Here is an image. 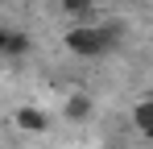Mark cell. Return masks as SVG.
<instances>
[{
    "label": "cell",
    "mask_w": 153,
    "mask_h": 149,
    "mask_svg": "<svg viewBox=\"0 0 153 149\" xmlns=\"http://www.w3.org/2000/svg\"><path fill=\"white\" fill-rule=\"evenodd\" d=\"M124 33V29H120ZM112 25H75L71 33H66V50L79 54V58H100L108 50L116 46V37H120Z\"/></svg>",
    "instance_id": "cell-1"
},
{
    "label": "cell",
    "mask_w": 153,
    "mask_h": 149,
    "mask_svg": "<svg viewBox=\"0 0 153 149\" xmlns=\"http://www.w3.org/2000/svg\"><path fill=\"white\" fill-rule=\"evenodd\" d=\"M0 54H29V33H8V29H0Z\"/></svg>",
    "instance_id": "cell-2"
},
{
    "label": "cell",
    "mask_w": 153,
    "mask_h": 149,
    "mask_svg": "<svg viewBox=\"0 0 153 149\" xmlns=\"http://www.w3.org/2000/svg\"><path fill=\"white\" fill-rule=\"evenodd\" d=\"M62 13H66V17H75V21H91L95 0H62Z\"/></svg>",
    "instance_id": "cell-3"
},
{
    "label": "cell",
    "mask_w": 153,
    "mask_h": 149,
    "mask_svg": "<svg viewBox=\"0 0 153 149\" xmlns=\"http://www.w3.org/2000/svg\"><path fill=\"white\" fill-rule=\"evenodd\" d=\"M17 124L29 128V133H37V128H46V116H42L37 108H21V112H17Z\"/></svg>",
    "instance_id": "cell-4"
},
{
    "label": "cell",
    "mask_w": 153,
    "mask_h": 149,
    "mask_svg": "<svg viewBox=\"0 0 153 149\" xmlns=\"http://www.w3.org/2000/svg\"><path fill=\"white\" fill-rule=\"evenodd\" d=\"M87 112H91V99H83V95H75L71 104H66V116H75V120H83Z\"/></svg>",
    "instance_id": "cell-5"
},
{
    "label": "cell",
    "mask_w": 153,
    "mask_h": 149,
    "mask_svg": "<svg viewBox=\"0 0 153 149\" xmlns=\"http://www.w3.org/2000/svg\"><path fill=\"white\" fill-rule=\"evenodd\" d=\"M137 128L149 137V104H137Z\"/></svg>",
    "instance_id": "cell-6"
}]
</instances>
